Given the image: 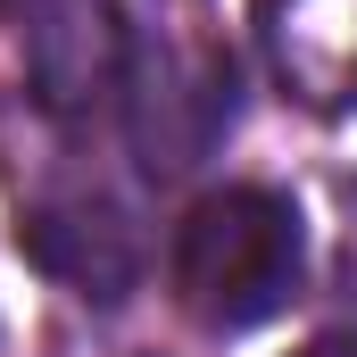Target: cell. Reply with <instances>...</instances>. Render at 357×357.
Masks as SVG:
<instances>
[{
    "instance_id": "7",
    "label": "cell",
    "mask_w": 357,
    "mask_h": 357,
    "mask_svg": "<svg viewBox=\"0 0 357 357\" xmlns=\"http://www.w3.org/2000/svg\"><path fill=\"white\" fill-rule=\"evenodd\" d=\"M0 8H8V0H0Z\"/></svg>"
},
{
    "instance_id": "1",
    "label": "cell",
    "mask_w": 357,
    "mask_h": 357,
    "mask_svg": "<svg viewBox=\"0 0 357 357\" xmlns=\"http://www.w3.org/2000/svg\"><path fill=\"white\" fill-rule=\"evenodd\" d=\"M299 266H307L299 208L266 183L208 191L175 225V299L208 333H250L282 316L299 299Z\"/></svg>"
},
{
    "instance_id": "2",
    "label": "cell",
    "mask_w": 357,
    "mask_h": 357,
    "mask_svg": "<svg viewBox=\"0 0 357 357\" xmlns=\"http://www.w3.org/2000/svg\"><path fill=\"white\" fill-rule=\"evenodd\" d=\"M125 133L150 175H191L233 133V67L191 42H133L125 50Z\"/></svg>"
},
{
    "instance_id": "6",
    "label": "cell",
    "mask_w": 357,
    "mask_h": 357,
    "mask_svg": "<svg viewBox=\"0 0 357 357\" xmlns=\"http://www.w3.org/2000/svg\"><path fill=\"white\" fill-rule=\"evenodd\" d=\"M299 357H357V333H324V341H307Z\"/></svg>"
},
{
    "instance_id": "4",
    "label": "cell",
    "mask_w": 357,
    "mask_h": 357,
    "mask_svg": "<svg viewBox=\"0 0 357 357\" xmlns=\"http://www.w3.org/2000/svg\"><path fill=\"white\" fill-rule=\"evenodd\" d=\"M25 258L42 274H59L75 299H125L133 291V274H142V258H133V225L108 208V199H42L33 216H25Z\"/></svg>"
},
{
    "instance_id": "5",
    "label": "cell",
    "mask_w": 357,
    "mask_h": 357,
    "mask_svg": "<svg viewBox=\"0 0 357 357\" xmlns=\"http://www.w3.org/2000/svg\"><path fill=\"white\" fill-rule=\"evenodd\" d=\"M357 0H266V42H274V67L291 84H307L316 100H341L357 91V67H349V25Z\"/></svg>"
},
{
    "instance_id": "3",
    "label": "cell",
    "mask_w": 357,
    "mask_h": 357,
    "mask_svg": "<svg viewBox=\"0 0 357 357\" xmlns=\"http://www.w3.org/2000/svg\"><path fill=\"white\" fill-rule=\"evenodd\" d=\"M125 25L108 0H42L33 8V91L59 116H84L91 100L125 84Z\"/></svg>"
}]
</instances>
